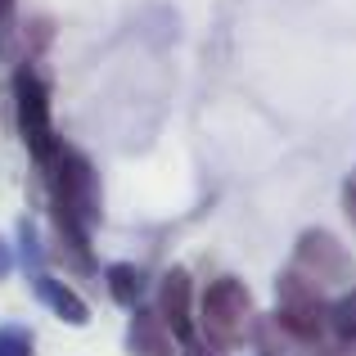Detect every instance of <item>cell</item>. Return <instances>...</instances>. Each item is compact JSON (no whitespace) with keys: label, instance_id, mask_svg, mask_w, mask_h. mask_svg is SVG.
Listing matches in <instances>:
<instances>
[{"label":"cell","instance_id":"cell-7","mask_svg":"<svg viewBox=\"0 0 356 356\" xmlns=\"http://www.w3.org/2000/svg\"><path fill=\"white\" fill-rule=\"evenodd\" d=\"M127 356H176V339L163 321H158L154 307H131L127 321Z\"/></svg>","mask_w":356,"mask_h":356},{"label":"cell","instance_id":"cell-18","mask_svg":"<svg viewBox=\"0 0 356 356\" xmlns=\"http://www.w3.org/2000/svg\"><path fill=\"white\" fill-rule=\"evenodd\" d=\"M352 348H356V339H352Z\"/></svg>","mask_w":356,"mask_h":356},{"label":"cell","instance_id":"cell-10","mask_svg":"<svg viewBox=\"0 0 356 356\" xmlns=\"http://www.w3.org/2000/svg\"><path fill=\"white\" fill-rule=\"evenodd\" d=\"M104 289H108V298H113L118 307H140L145 302V293H149V275H145V266H136V261H113V266H104Z\"/></svg>","mask_w":356,"mask_h":356},{"label":"cell","instance_id":"cell-11","mask_svg":"<svg viewBox=\"0 0 356 356\" xmlns=\"http://www.w3.org/2000/svg\"><path fill=\"white\" fill-rule=\"evenodd\" d=\"M14 261H23L27 275L45 270V248H41V235H36V221H32V217L18 221V257H14Z\"/></svg>","mask_w":356,"mask_h":356},{"label":"cell","instance_id":"cell-3","mask_svg":"<svg viewBox=\"0 0 356 356\" xmlns=\"http://www.w3.org/2000/svg\"><path fill=\"white\" fill-rule=\"evenodd\" d=\"M275 321L284 330H293L302 343L325 348L330 343V298L325 289L307 284L293 270H280L275 275Z\"/></svg>","mask_w":356,"mask_h":356},{"label":"cell","instance_id":"cell-14","mask_svg":"<svg viewBox=\"0 0 356 356\" xmlns=\"http://www.w3.org/2000/svg\"><path fill=\"white\" fill-rule=\"evenodd\" d=\"M343 212H348V221H352V230H356V172L343 181Z\"/></svg>","mask_w":356,"mask_h":356},{"label":"cell","instance_id":"cell-15","mask_svg":"<svg viewBox=\"0 0 356 356\" xmlns=\"http://www.w3.org/2000/svg\"><path fill=\"white\" fill-rule=\"evenodd\" d=\"M316 356H356V348H352V343H339V339H330V343H325V348L316 352Z\"/></svg>","mask_w":356,"mask_h":356},{"label":"cell","instance_id":"cell-12","mask_svg":"<svg viewBox=\"0 0 356 356\" xmlns=\"http://www.w3.org/2000/svg\"><path fill=\"white\" fill-rule=\"evenodd\" d=\"M0 356H36V334L27 325H0Z\"/></svg>","mask_w":356,"mask_h":356},{"label":"cell","instance_id":"cell-13","mask_svg":"<svg viewBox=\"0 0 356 356\" xmlns=\"http://www.w3.org/2000/svg\"><path fill=\"white\" fill-rule=\"evenodd\" d=\"M176 356H226V352H221V348H212V343H203L199 334H194V339L176 343Z\"/></svg>","mask_w":356,"mask_h":356},{"label":"cell","instance_id":"cell-1","mask_svg":"<svg viewBox=\"0 0 356 356\" xmlns=\"http://www.w3.org/2000/svg\"><path fill=\"white\" fill-rule=\"evenodd\" d=\"M41 172H45V190H50V221L95 230V221L104 217V194H99V176L90 167V158L59 140Z\"/></svg>","mask_w":356,"mask_h":356},{"label":"cell","instance_id":"cell-5","mask_svg":"<svg viewBox=\"0 0 356 356\" xmlns=\"http://www.w3.org/2000/svg\"><path fill=\"white\" fill-rule=\"evenodd\" d=\"M293 275H302L316 289H352L356 284V261L352 252L339 243V235L330 230H302L293 243V261H289Z\"/></svg>","mask_w":356,"mask_h":356},{"label":"cell","instance_id":"cell-6","mask_svg":"<svg viewBox=\"0 0 356 356\" xmlns=\"http://www.w3.org/2000/svg\"><path fill=\"white\" fill-rule=\"evenodd\" d=\"M154 312H158V321L172 330L176 343L194 339V280H190V270H185V266H172L163 280H158Z\"/></svg>","mask_w":356,"mask_h":356},{"label":"cell","instance_id":"cell-9","mask_svg":"<svg viewBox=\"0 0 356 356\" xmlns=\"http://www.w3.org/2000/svg\"><path fill=\"white\" fill-rule=\"evenodd\" d=\"M248 339H252V348H257L261 356H316V352H321V348H312V343H302L293 330H284V325L275 321V312H270V316L257 312Z\"/></svg>","mask_w":356,"mask_h":356},{"label":"cell","instance_id":"cell-8","mask_svg":"<svg viewBox=\"0 0 356 356\" xmlns=\"http://www.w3.org/2000/svg\"><path fill=\"white\" fill-rule=\"evenodd\" d=\"M32 289H36V298H41V302L50 307V312L59 316L63 325H72V330L90 325V307H86V298H81L72 284H63L59 275H50V270H36V275H32Z\"/></svg>","mask_w":356,"mask_h":356},{"label":"cell","instance_id":"cell-16","mask_svg":"<svg viewBox=\"0 0 356 356\" xmlns=\"http://www.w3.org/2000/svg\"><path fill=\"white\" fill-rule=\"evenodd\" d=\"M9 270H14V248H9V243L0 239V280H5Z\"/></svg>","mask_w":356,"mask_h":356},{"label":"cell","instance_id":"cell-2","mask_svg":"<svg viewBox=\"0 0 356 356\" xmlns=\"http://www.w3.org/2000/svg\"><path fill=\"white\" fill-rule=\"evenodd\" d=\"M252 321H257V302H252L248 284L235 275H217L199 298H194V334L212 348H239L248 339Z\"/></svg>","mask_w":356,"mask_h":356},{"label":"cell","instance_id":"cell-4","mask_svg":"<svg viewBox=\"0 0 356 356\" xmlns=\"http://www.w3.org/2000/svg\"><path fill=\"white\" fill-rule=\"evenodd\" d=\"M14 118H18V136H23L27 154L36 158V167H45L59 136H54V118H50V86L27 63L14 72Z\"/></svg>","mask_w":356,"mask_h":356},{"label":"cell","instance_id":"cell-17","mask_svg":"<svg viewBox=\"0 0 356 356\" xmlns=\"http://www.w3.org/2000/svg\"><path fill=\"white\" fill-rule=\"evenodd\" d=\"M14 5H18V0H0V27H5L9 18H14Z\"/></svg>","mask_w":356,"mask_h":356}]
</instances>
